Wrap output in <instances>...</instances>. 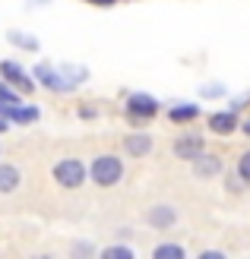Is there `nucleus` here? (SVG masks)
Listing matches in <instances>:
<instances>
[{
	"label": "nucleus",
	"mask_w": 250,
	"mask_h": 259,
	"mask_svg": "<svg viewBox=\"0 0 250 259\" xmlns=\"http://www.w3.org/2000/svg\"><path fill=\"white\" fill-rule=\"evenodd\" d=\"M89 180H95L98 187H114L124 180V161L117 155H95L89 164Z\"/></svg>",
	"instance_id": "f257e3e1"
},
{
	"label": "nucleus",
	"mask_w": 250,
	"mask_h": 259,
	"mask_svg": "<svg viewBox=\"0 0 250 259\" xmlns=\"http://www.w3.org/2000/svg\"><path fill=\"white\" fill-rule=\"evenodd\" d=\"M124 111H127V117H130V123H133V126H142V123H149L162 108H159V98H155V95H149V92H133V95L127 98Z\"/></svg>",
	"instance_id": "f03ea898"
},
{
	"label": "nucleus",
	"mask_w": 250,
	"mask_h": 259,
	"mask_svg": "<svg viewBox=\"0 0 250 259\" xmlns=\"http://www.w3.org/2000/svg\"><path fill=\"white\" fill-rule=\"evenodd\" d=\"M51 174H54V180L63 190H80L86 184V177H89V167L80 158H60Z\"/></svg>",
	"instance_id": "7ed1b4c3"
},
{
	"label": "nucleus",
	"mask_w": 250,
	"mask_h": 259,
	"mask_svg": "<svg viewBox=\"0 0 250 259\" xmlns=\"http://www.w3.org/2000/svg\"><path fill=\"white\" fill-rule=\"evenodd\" d=\"M171 152H174V158H181V161H193V158H200V155L206 152V139H203V133L190 130V133H181L174 139Z\"/></svg>",
	"instance_id": "20e7f679"
},
{
	"label": "nucleus",
	"mask_w": 250,
	"mask_h": 259,
	"mask_svg": "<svg viewBox=\"0 0 250 259\" xmlns=\"http://www.w3.org/2000/svg\"><path fill=\"white\" fill-rule=\"evenodd\" d=\"M32 73H35V82H42L45 89H51V92H70L73 89L67 82V76H63L60 70H54V67H48V63H38Z\"/></svg>",
	"instance_id": "39448f33"
},
{
	"label": "nucleus",
	"mask_w": 250,
	"mask_h": 259,
	"mask_svg": "<svg viewBox=\"0 0 250 259\" xmlns=\"http://www.w3.org/2000/svg\"><path fill=\"white\" fill-rule=\"evenodd\" d=\"M146 225L155 228V231H171V228L177 225V209H174V205H168V202L152 205V209L146 212Z\"/></svg>",
	"instance_id": "423d86ee"
},
{
	"label": "nucleus",
	"mask_w": 250,
	"mask_h": 259,
	"mask_svg": "<svg viewBox=\"0 0 250 259\" xmlns=\"http://www.w3.org/2000/svg\"><path fill=\"white\" fill-rule=\"evenodd\" d=\"M0 76H4V82L16 85L19 92H25V95L35 89V79H32V76H25V70L19 67V63H13V60H4V63H0Z\"/></svg>",
	"instance_id": "0eeeda50"
},
{
	"label": "nucleus",
	"mask_w": 250,
	"mask_h": 259,
	"mask_svg": "<svg viewBox=\"0 0 250 259\" xmlns=\"http://www.w3.org/2000/svg\"><path fill=\"white\" fill-rule=\"evenodd\" d=\"M190 164H193V177H200V180H212L219 174H225V164H222V158L212 152H203L200 158H193Z\"/></svg>",
	"instance_id": "6e6552de"
},
{
	"label": "nucleus",
	"mask_w": 250,
	"mask_h": 259,
	"mask_svg": "<svg viewBox=\"0 0 250 259\" xmlns=\"http://www.w3.org/2000/svg\"><path fill=\"white\" fill-rule=\"evenodd\" d=\"M206 126H209V133H216V136H231L234 130H241V120H238V114L228 108V111L209 114V123Z\"/></svg>",
	"instance_id": "1a4fd4ad"
},
{
	"label": "nucleus",
	"mask_w": 250,
	"mask_h": 259,
	"mask_svg": "<svg viewBox=\"0 0 250 259\" xmlns=\"http://www.w3.org/2000/svg\"><path fill=\"white\" fill-rule=\"evenodd\" d=\"M124 152L133 155V158H146L152 152V136L149 133H130L124 136Z\"/></svg>",
	"instance_id": "9d476101"
},
{
	"label": "nucleus",
	"mask_w": 250,
	"mask_h": 259,
	"mask_svg": "<svg viewBox=\"0 0 250 259\" xmlns=\"http://www.w3.org/2000/svg\"><path fill=\"white\" fill-rule=\"evenodd\" d=\"M0 114H4L10 123H35L38 120V108H22V105H4Z\"/></svg>",
	"instance_id": "9b49d317"
},
{
	"label": "nucleus",
	"mask_w": 250,
	"mask_h": 259,
	"mask_svg": "<svg viewBox=\"0 0 250 259\" xmlns=\"http://www.w3.org/2000/svg\"><path fill=\"white\" fill-rule=\"evenodd\" d=\"M196 117H200V105H171V108H168V120L177 123V126L190 123V120H196Z\"/></svg>",
	"instance_id": "f8f14e48"
},
{
	"label": "nucleus",
	"mask_w": 250,
	"mask_h": 259,
	"mask_svg": "<svg viewBox=\"0 0 250 259\" xmlns=\"http://www.w3.org/2000/svg\"><path fill=\"white\" fill-rule=\"evenodd\" d=\"M152 259H187V250L181 243H171V240H162L159 247L152 250Z\"/></svg>",
	"instance_id": "ddd939ff"
},
{
	"label": "nucleus",
	"mask_w": 250,
	"mask_h": 259,
	"mask_svg": "<svg viewBox=\"0 0 250 259\" xmlns=\"http://www.w3.org/2000/svg\"><path fill=\"white\" fill-rule=\"evenodd\" d=\"M19 187V167L16 164H0V193H13Z\"/></svg>",
	"instance_id": "4468645a"
},
{
	"label": "nucleus",
	"mask_w": 250,
	"mask_h": 259,
	"mask_svg": "<svg viewBox=\"0 0 250 259\" xmlns=\"http://www.w3.org/2000/svg\"><path fill=\"white\" fill-rule=\"evenodd\" d=\"M98 259H136V253L127 247V243H111L98 253Z\"/></svg>",
	"instance_id": "2eb2a0df"
},
{
	"label": "nucleus",
	"mask_w": 250,
	"mask_h": 259,
	"mask_svg": "<svg viewBox=\"0 0 250 259\" xmlns=\"http://www.w3.org/2000/svg\"><path fill=\"white\" fill-rule=\"evenodd\" d=\"M7 38L13 45H19L22 51H38V38H32V35H22V32H7Z\"/></svg>",
	"instance_id": "dca6fc26"
},
{
	"label": "nucleus",
	"mask_w": 250,
	"mask_h": 259,
	"mask_svg": "<svg viewBox=\"0 0 250 259\" xmlns=\"http://www.w3.org/2000/svg\"><path fill=\"white\" fill-rule=\"evenodd\" d=\"M225 184H228V190H231V193H244V190L250 187V184H247V180H244V177H241L238 171H231V174H225Z\"/></svg>",
	"instance_id": "f3484780"
},
{
	"label": "nucleus",
	"mask_w": 250,
	"mask_h": 259,
	"mask_svg": "<svg viewBox=\"0 0 250 259\" xmlns=\"http://www.w3.org/2000/svg\"><path fill=\"white\" fill-rule=\"evenodd\" d=\"M234 171H238V174L247 180V184H250V149L238 155V167H234Z\"/></svg>",
	"instance_id": "a211bd4d"
},
{
	"label": "nucleus",
	"mask_w": 250,
	"mask_h": 259,
	"mask_svg": "<svg viewBox=\"0 0 250 259\" xmlns=\"http://www.w3.org/2000/svg\"><path fill=\"white\" fill-rule=\"evenodd\" d=\"M0 105H19V92H13L7 82H0Z\"/></svg>",
	"instance_id": "6ab92c4d"
},
{
	"label": "nucleus",
	"mask_w": 250,
	"mask_h": 259,
	"mask_svg": "<svg viewBox=\"0 0 250 259\" xmlns=\"http://www.w3.org/2000/svg\"><path fill=\"white\" fill-rule=\"evenodd\" d=\"M95 253H92L89 243H76V250H73V259H92Z\"/></svg>",
	"instance_id": "aec40b11"
},
{
	"label": "nucleus",
	"mask_w": 250,
	"mask_h": 259,
	"mask_svg": "<svg viewBox=\"0 0 250 259\" xmlns=\"http://www.w3.org/2000/svg\"><path fill=\"white\" fill-rule=\"evenodd\" d=\"M196 259H228V256L222 253V250H203V253L196 256Z\"/></svg>",
	"instance_id": "412c9836"
},
{
	"label": "nucleus",
	"mask_w": 250,
	"mask_h": 259,
	"mask_svg": "<svg viewBox=\"0 0 250 259\" xmlns=\"http://www.w3.org/2000/svg\"><path fill=\"white\" fill-rule=\"evenodd\" d=\"M95 114H98V111H95V108H89V105H86V108H80V117H86V120H92Z\"/></svg>",
	"instance_id": "4be33fe9"
},
{
	"label": "nucleus",
	"mask_w": 250,
	"mask_h": 259,
	"mask_svg": "<svg viewBox=\"0 0 250 259\" xmlns=\"http://www.w3.org/2000/svg\"><path fill=\"white\" fill-rule=\"evenodd\" d=\"M222 92H225L222 85H209V89H203V95H222Z\"/></svg>",
	"instance_id": "5701e85b"
},
{
	"label": "nucleus",
	"mask_w": 250,
	"mask_h": 259,
	"mask_svg": "<svg viewBox=\"0 0 250 259\" xmlns=\"http://www.w3.org/2000/svg\"><path fill=\"white\" fill-rule=\"evenodd\" d=\"M86 4H98V7H114L117 0H86Z\"/></svg>",
	"instance_id": "b1692460"
},
{
	"label": "nucleus",
	"mask_w": 250,
	"mask_h": 259,
	"mask_svg": "<svg viewBox=\"0 0 250 259\" xmlns=\"http://www.w3.org/2000/svg\"><path fill=\"white\" fill-rule=\"evenodd\" d=\"M7 126H10V120L4 117V114H0V133H4V130H7Z\"/></svg>",
	"instance_id": "393cba45"
},
{
	"label": "nucleus",
	"mask_w": 250,
	"mask_h": 259,
	"mask_svg": "<svg viewBox=\"0 0 250 259\" xmlns=\"http://www.w3.org/2000/svg\"><path fill=\"white\" fill-rule=\"evenodd\" d=\"M241 130H244V133L250 136V120H244V123H241Z\"/></svg>",
	"instance_id": "a878e982"
},
{
	"label": "nucleus",
	"mask_w": 250,
	"mask_h": 259,
	"mask_svg": "<svg viewBox=\"0 0 250 259\" xmlns=\"http://www.w3.org/2000/svg\"><path fill=\"white\" fill-rule=\"evenodd\" d=\"M0 108H4V105H0Z\"/></svg>",
	"instance_id": "bb28decb"
}]
</instances>
